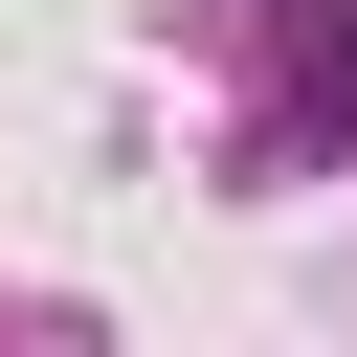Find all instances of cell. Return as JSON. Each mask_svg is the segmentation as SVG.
<instances>
[{
	"mask_svg": "<svg viewBox=\"0 0 357 357\" xmlns=\"http://www.w3.org/2000/svg\"><path fill=\"white\" fill-rule=\"evenodd\" d=\"M290 67H312V112H357V0H290Z\"/></svg>",
	"mask_w": 357,
	"mask_h": 357,
	"instance_id": "6da1fadb",
	"label": "cell"
}]
</instances>
